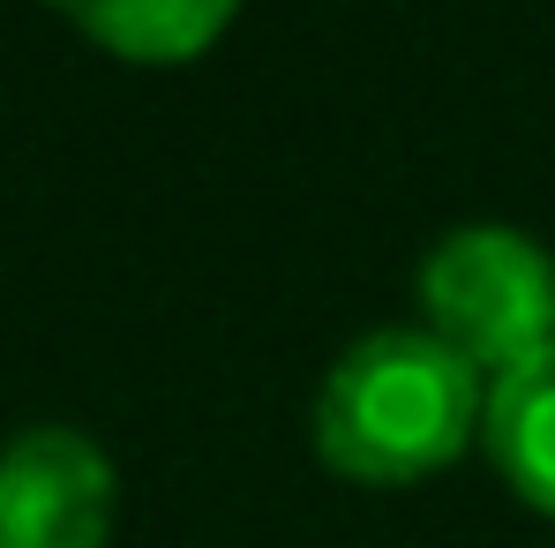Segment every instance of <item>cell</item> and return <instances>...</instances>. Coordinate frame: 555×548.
Returning <instances> with one entry per match:
<instances>
[{
    "label": "cell",
    "mask_w": 555,
    "mask_h": 548,
    "mask_svg": "<svg viewBox=\"0 0 555 548\" xmlns=\"http://www.w3.org/2000/svg\"><path fill=\"white\" fill-rule=\"evenodd\" d=\"M53 8L120 61H188L233 23L241 0H53Z\"/></svg>",
    "instance_id": "5b68a950"
},
{
    "label": "cell",
    "mask_w": 555,
    "mask_h": 548,
    "mask_svg": "<svg viewBox=\"0 0 555 548\" xmlns=\"http://www.w3.org/2000/svg\"><path fill=\"white\" fill-rule=\"evenodd\" d=\"M428 331L473 368H518L555 346V256L518 226H459L421 264Z\"/></svg>",
    "instance_id": "7a4b0ae2"
},
{
    "label": "cell",
    "mask_w": 555,
    "mask_h": 548,
    "mask_svg": "<svg viewBox=\"0 0 555 548\" xmlns=\"http://www.w3.org/2000/svg\"><path fill=\"white\" fill-rule=\"evenodd\" d=\"M488 458L495 473L526 496L555 511V346H541L533 361L503 368L488 383Z\"/></svg>",
    "instance_id": "277c9868"
},
{
    "label": "cell",
    "mask_w": 555,
    "mask_h": 548,
    "mask_svg": "<svg viewBox=\"0 0 555 548\" xmlns=\"http://www.w3.org/2000/svg\"><path fill=\"white\" fill-rule=\"evenodd\" d=\"M488 421L480 368L451 354L428 323L421 331H369L346 346L323 398H315V451L346 481H428L436 466L473 444Z\"/></svg>",
    "instance_id": "6da1fadb"
},
{
    "label": "cell",
    "mask_w": 555,
    "mask_h": 548,
    "mask_svg": "<svg viewBox=\"0 0 555 548\" xmlns=\"http://www.w3.org/2000/svg\"><path fill=\"white\" fill-rule=\"evenodd\" d=\"M113 466L76 429H23L0 451V548H105Z\"/></svg>",
    "instance_id": "3957f363"
}]
</instances>
